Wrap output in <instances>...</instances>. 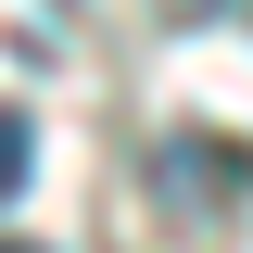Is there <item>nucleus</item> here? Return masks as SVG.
<instances>
[{"label":"nucleus","instance_id":"1","mask_svg":"<svg viewBox=\"0 0 253 253\" xmlns=\"http://www.w3.org/2000/svg\"><path fill=\"white\" fill-rule=\"evenodd\" d=\"M38 177V126H26V101H0V203Z\"/></svg>","mask_w":253,"mask_h":253},{"label":"nucleus","instance_id":"2","mask_svg":"<svg viewBox=\"0 0 253 253\" xmlns=\"http://www.w3.org/2000/svg\"><path fill=\"white\" fill-rule=\"evenodd\" d=\"M0 253H51V241H0Z\"/></svg>","mask_w":253,"mask_h":253}]
</instances>
